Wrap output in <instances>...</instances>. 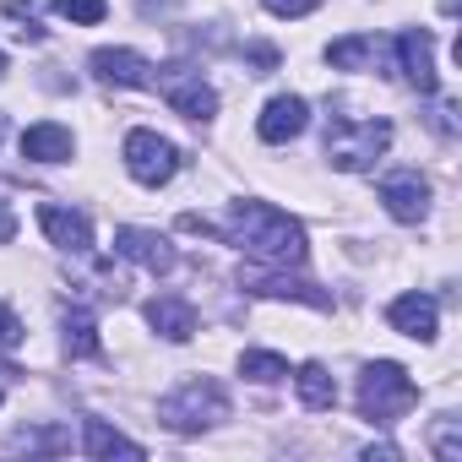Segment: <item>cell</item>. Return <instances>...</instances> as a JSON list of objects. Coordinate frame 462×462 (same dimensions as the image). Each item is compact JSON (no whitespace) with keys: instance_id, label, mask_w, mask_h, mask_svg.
<instances>
[{"instance_id":"6da1fadb","label":"cell","mask_w":462,"mask_h":462,"mask_svg":"<svg viewBox=\"0 0 462 462\" xmlns=\"http://www.w3.org/2000/svg\"><path fill=\"white\" fill-rule=\"evenodd\" d=\"M223 235L235 240L240 251H251L256 262H267V267H305V256H310L305 228L289 212L267 207V201H235Z\"/></svg>"},{"instance_id":"7a4b0ae2","label":"cell","mask_w":462,"mask_h":462,"mask_svg":"<svg viewBox=\"0 0 462 462\" xmlns=\"http://www.w3.org/2000/svg\"><path fill=\"white\" fill-rule=\"evenodd\" d=\"M413 402H419V386H413V375H408L402 365L381 359V365H370V370L359 375V413H365L370 424H397Z\"/></svg>"},{"instance_id":"3957f363","label":"cell","mask_w":462,"mask_h":462,"mask_svg":"<svg viewBox=\"0 0 462 462\" xmlns=\"http://www.w3.org/2000/svg\"><path fill=\"white\" fill-rule=\"evenodd\" d=\"M158 419H163L169 430H180V435H196V430H207V424L228 419V392H223L212 375L185 381L180 392H169V397L158 402Z\"/></svg>"},{"instance_id":"277c9868","label":"cell","mask_w":462,"mask_h":462,"mask_svg":"<svg viewBox=\"0 0 462 462\" xmlns=\"http://www.w3.org/2000/svg\"><path fill=\"white\" fill-rule=\"evenodd\" d=\"M386 147H392V125H386V120H332V125H327V158H332V169L359 174V169H370Z\"/></svg>"},{"instance_id":"5b68a950","label":"cell","mask_w":462,"mask_h":462,"mask_svg":"<svg viewBox=\"0 0 462 462\" xmlns=\"http://www.w3.org/2000/svg\"><path fill=\"white\" fill-rule=\"evenodd\" d=\"M125 169H131L136 185H169L174 169H180V152L158 131H131L125 136Z\"/></svg>"},{"instance_id":"8992f818","label":"cell","mask_w":462,"mask_h":462,"mask_svg":"<svg viewBox=\"0 0 462 462\" xmlns=\"http://www.w3.org/2000/svg\"><path fill=\"white\" fill-rule=\"evenodd\" d=\"M240 289L245 294H267V300H300L310 310H332V294L327 289L300 283V278H283V273H262V267H240Z\"/></svg>"},{"instance_id":"52a82bcc","label":"cell","mask_w":462,"mask_h":462,"mask_svg":"<svg viewBox=\"0 0 462 462\" xmlns=\"http://www.w3.org/2000/svg\"><path fill=\"white\" fill-rule=\"evenodd\" d=\"M115 251L147 273H174V245L163 235H152V228H120L115 235Z\"/></svg>"},{"instance_id":"ba28073f","label":"cell","mask_w":462,"mask_h":462,"mask_svg":"<svg viewBox=\"0 0 462 462\" xmlns=\"http://www.w3.org/2000/svg\"><path fill=\"white\" fill-rule=\"evenodd\" d=\"M381 201H386V212L397 217V223H419L424 212H430V185L408 169V174H386L381 180Z\"/></svg>"},{"instance_id":"9c48e42d","label":"cell","mask_w":462,"mask_h":462,"mask_svg":"<svg viewBox=\"0 0 462 462\" xmlns=\"http://www.w3.org/2000/svg\"><path fill=\"white\" fill-rule=\"evenodd\" d=\"M39 223H44L50 245H60L71 256H88L93 251V223L82 212H71V207H39Z\"/></svg>"},{"instance_id":"30bf717a","label":"cell","mask_w":462,"mask_h":462,"mask_svg":"<svg viewBox=\"0 0 462 462\" xmlns=\"http://www.w3.org/2000/svg\"><path fill=\"white\" fill-rule=\"evenodd\" d=\"M305 125H310V104L289 93V98H273V104L262 109V120H256V136L278 147V142H294Z\"/></svg>"},{"instance_id":"8fae6325","label":"cell","mask_w":462,"mask_h":462,"mask_svg":"<svg viewBox=\"0 0 462 462\" xmlns=\"http://www.w3.org/2000/svg\"><path fill=\"white\" fill-rule=\"evenodd\" d=\"M397 55H402V77L430 98L435 88H440V77H435V50H430V33L424 28H408L402 39H397Z\"/></svg>"},{"instance_id":"7c38bea8","label":"cell","mask_w":462,"mask_h":462,"mask_svg":"<svg viewBox=\"0 0 462 462\" xmlns=\"http://www.w3.org/2000/svg\"><path fill=\"white\" fill-rule=\"evenodd\" d=\"M93 77L115 88H152V66L136 50H93Z\"/></svg>"},{"instance_id":"4fadbf2b","label":"cell","mask_w":462,"mask_h":462,"mask_svg":"<svg viewBox=\"0 0 462 462\" xmlns=\"http://www.w3.org/2000/svg\"><path fill=\"white\" fill-rule=\"evenodd\" d=\"M386 321H392L402 337L430 343V337H435V327H440V310H435V300H430V294H402V300H392Z\"/></svg>"},{"instance_id":"5bb4252c","label":"cell","mask_w":462,"mask_h":462,"mask_svg":"<svg viewBox=\"0 0 462 462\" xmlns=\"http://www.w3.org/2000/svg\"><path fill=\"white\" fill-rule=\"evenodd\" d=\"M147 321H152V332H163L169 343H190V337H196V310H190L180 294H158V300L147 305Z\"/></svg>"},{"instance_id":"9a60e30c","label":"cell","mask_w":462,"mask_h":462,"mask_svg":"<svg viewBox=\"0 0 462 462\" xmlns=\"http://www.w3.org/2000/svg\"><path fill=\"white\" fill-rule=\"evenodd\" d=\"M71 131L66 125H55V120H44V125H33V131H23V158H33V163H66L71 158Z\"/></svg>"},{"instance_id":"2e32d148","label":"cell","mask_w":462,"mask_h":462,"mask_svg":"<svg viewBox=\"0 0 462 462\" xmlns=\"http://www.w3.org/2000/svg\"><path fill=\"white\" fill-rule=\"evenodd\" d=\"M163 93H169L174 115H185V120H212V109H217V93H212L201 77H174Z\"/></svg>"},{"instance_id":"e0dca14e","label":"cell","mask_w":462,"mask_h":462,"mask_svg":"<svg viewBox=\"0 0 462 462\" xmlns=\"http://www.w3.org/2000/svg\"><path fill=\"white\" fill-rule=\"evenodd\" d=\"M327 60H332L337 71H370V66H381V44H375V39H337V44L327 50Z\"/></svg>"},{"instance_id":"ac0fdd59","label":"cell","mask_w":462,"mask_h":462,"mask_svg":"<svg viewBox=\"0 0 462 462\" xmlns=\"http://www.w3.org/2000/svg\"><path fill=\"white\" fill-rule=\"evenodd\" d=\"M82 446H88V457H142V446H136V440H125L120 430H109L104 419H88Z\"/></svg>"},{"instance_id":"d6986e66","label":"cell","mask_w":462,"mask_h":462,"mask_svg":"<svg viewBox=\"0 0 462 462\" xmlns=\"http://www.w3.org/2000/svg\"><path fill=\"white\" fill-rule=\"evenodd\" d=\"M294 381H300V402H305V408H316V413H321V408H332V402H337V381L327 375V365H305Z\"/></svg>"},{"instance_id":"ffe728a7","label":"cell","mask_w":462,"mask_h":462,"mask_svg":"<svg viewBox=\"0 0 462 462\" xmlns=\"http://www.w3.org/2000/svg\"><path fill=\"white\" fill-rule=\"evenodd\" d=\"M66 348H71L77 359H98V354H104V348H98V327H93L88 310H71V316H66Z\"/></svg>"},{"instance_id":"44dd1931","label":"cell","mask_w":462,"mask_h":462,"mask_svg":"<svg viewBox=\"0 0 462 462\" xmlns=\"http://www.w3.org/2000/svg\"><path fill=\"white\" fill-rule=\"evenodd\" d=\"M240 375H251V381H262V386H273V381H283L289 375V359L283 354H240Z\"/></svg>"},{"instance_id":"7402d4cb","label":"cell","mask_w":462,"mask_h":462,"mask_svg":"<svg viewBox=\"0 0 462 462\" xmlns=\"http://www.w3.org/2000/svg\"><path fill=\"white\" fill-rule=\"evenodd\" d=\"M55 12H60L66 23L93 28V23H104V17H109V0H55Z\"/></svg>"},{"instance_id":"603a6c76","label":"cell","mask_w":462,"mask_h":462,"mask_svg":"<svg viewBox=\"0 0 462 462\" xmlns=\"http://www.w3.org/2000/svg\"><path fill=\"white\" fill-rule=\"evenodd\" d=\"M12 446H17V451H66L71 435H60V430H17Z\"/></svg>"},{"instance_id":"cb8c5ba5","label":"cell","mask_w":462,"mask_h":462,"mask_svg":"<svg viewBox=\"0 0 462 462\" xmlns=\"http://www.w3.org/2000/svg\"><path fill=\"white\" fill-rule=\"evenodd\" d=\"M262 6H267L273 17H310L321 0H262Z\"/></svg>"},{"instance_id":"d4e9b609","label":"cell","mask_w":462,"mask_h":462,"mask_svg":"<svg viewBox=\"0 0 462 462\" xmlns=\"http://www.w3.org/2000/svg\"><path fill=\"white\" fill-rule=\"evenodd\" d=\"M435 451H440L446 462H462V440H457V424H451V419L440 424V435H435Z\"/></svg>"},{"instance_id":"484cf974","label":"cell","mask_w":462,"mask_h":462,"mask_svg":"<svg viewBox=\"0 0 462 462\" xmlns=\"http://www.w3.org/2000/svg\"><path fill=\"white\" fill-rule=\"evenodd\" d=\"M23 343V321L12 316V305H0V348H17Z\"/></svg>"},{"instance_id":"4316f807","label":"cell","mask_w":462,"mask_h":462,"mask_svg":"<svg viewBox=\"0 0 462 462\" xmlns=\"http://www.w3.org/2000/svg\"><path fill=\"white\" fill-rule=\"evenodd\" d=\"M251 66H256V77H267L278 66V50L273 44H251Z\"/></svg>"},{"instance_id":"83f0119b","label":"cell","mask_w":462,"mask_h":462,"mask_svg":"<svg viewBox=\"0 0 462 462\" xmlns=\"http://www.w3.org/2000/svg\"><path fill=\"white\" fill-rule=\"evenodd\" d=\"M12 235H17V212L0 201V245H12Z\"/></svg>"},{"instance_id":"f1b7e54d","label":"cell","mask_w":462,"mask_h":462,"mask_svg":"<svg viewBox=\"0 0 462 462\" xmlns=\"http://www.w3.org/2000/svg\"><path fill=\"white\" fill-rule=\"evenodd\" d=\"M174 0H142V17H158V12H169Z\"/></svg>"},{"instance_id":"f546056e","label":"cell","mask_w":462,"mask_h":462,"mask_svg":"<svg viewBox=\"0 0 462 462\" xmlns=\"http://www.w3.org/2000/svg\"><path fill=\"white\" fill-rule=\"evenodd\" d=\"M0 77H6V55H0Z\"/></svg>"}]
</instances>
